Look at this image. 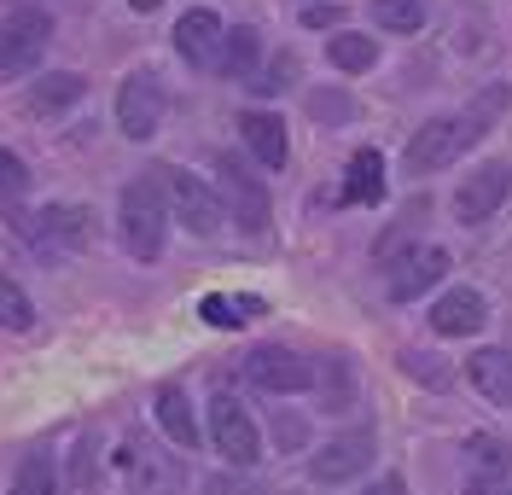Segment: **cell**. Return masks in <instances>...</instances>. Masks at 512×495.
Returning <instances> with one entry per match:
<instances>
[{"label":"cell","instance_id":"1","mask_svg":"<svg viewBox=\"0 0 512 495\" xmlns=\"http://www.w3.org/2000/svg\"><path fill=\"white\" fill-rule=\"evenodd\" d=\"M117 228H123L128 257L140 263H158L163 257V239H169V193H163V175H134L117 198Z\"/></svg>","mask_w":512,"mask_h":495},{"label":"cell","instance_id":"2","mask_svg":"<svg viewBox=\"0 0 512 495\" xmlns=\"http://www.w3.org/2000/svg\"><path fill=\"white\" fill-rule=\"evenodd\" d=\"M158 175H163V193H169V216L187 222V233H198V239H216L227 222V204L210 193V181H198L187 169H158Z\"/></svg>","mask_w":512,"mask_h":495},{"label":"cell","instance_id":"3","mask_svg":"<svg viewBox=\"0 0 512 495\" xmlns=\"http://www.w3.org/2000/svg\"><path fill=\"white\" fill-rule=\"evenodd\" d=\"M210 443H216V455H222L227 466L262 461V431H256V420L245 414L239 396H227V391L210 396Z\"/></svg>","mask_w":512,"mask_h":495},{"label":"cell","instance_id":"4","mask_svg":"<svg viewBox=\"0 0 512 495\" xmlns=\"http://www.w3.org/2000/svg\"><path fill=\"white\" fill-rule=\"evenodd\" d=\"M216 175H222V204L233 210V222H239L245 233H268V222H274V198H268V187H262V175H251V164H239L233 152L216 158Z\"/></svg>","mask_w":512,"mask_h":495},{"label":"cell","instance_id":"5","mask_svg":"<svg viewBox=\"0 0 512 495\" xmlns=\"http://www.w3.org/2000/svg\"><path fill=\"white\" fill-rule=\"evenodd\" d=\"M373 455H379L373 426L338 431V437H326L315 455H309V478H315V484H350V478H361V472L373 466Z\"/></svg>","mask_w":512,"mask_h":495},{"label":"cell","instance_id":"6","mask_svg":"<svg viewBox=\"0 0 512 495\" xmlns=\"http://www.w3.org/2000/svg\"><path fill=\"white\" fill-rule=\"evenodd\" d=\"M245 379H251L256 391H268V396H297V391H309L315 362H303V356L286 350V344H256L251 356H245Z\"/></svg>","mask_w":512,"mask_h":495},{"label":"cell","instance_id":"7","mask_svg":"<svg viewBox=\"0 0 512 495\" xmlns=\"http://www.w3.org/2000/svg\"><path fill=\"white\" fill-rule=\"evenodd\" d=\"M53 41V18L47 12H12L0 18V76H24V70L41 65Z\"/></svg>","mask_w":512,"mask_h":495},{"label":"cell","instance_id":"8","mask_svg":"<svg viewBox=\"0 0 512 495\" xmlns=\"http://www.w3.org/2000/svg\"><path fill=\"white\" fill-rule=\"evenodd\" d=\"M163 82L152 76V70H134L123 88H117V129L128 134V140H152V134L163 129Z\"/></svg>","mask_w":512,"mask_h":495},{"label":"cell","instance_id":"9","mask_svg":"<svg viewBox=\"0 0 512 495\" xmlns=\"http://www.w3.org/2000/svg\"><path fill=\"white\" fill-rule=\"evenodd\" d=\"M466 146H472V140H466V123H460V117H431V123L402 146V164H408V175H437V169H448Z\"/></svg>","mask_w":512,"mask_h":495},{"label":"cell","instance_id":"10","mask_svg":"<svg viewBox=\"0 0 512 495\" xmlns=\"http://www.w3.org/2000/svg\"><path fill=\"white\" fill-rule=\"evenodd\" d=\"M507 198H512V164L489 158V164H478L466 181H460V193H454V216H460L466 228H478V222H489Z\"/></svg>","mask_w":512,"mask_h":495},{"label":"cell","instance_id":"11","mask_svg":"<svg viewBox=\"0 0 512 495\" xmlns=\"http://www.w3.org/2000/svg\"><path fill=\"white\" fill-rule=\"evenodd\" d=\"M222 41H227V24L210 12V6H192L181 12V24H175V53L198 70H216L222 65Z\"/></svg>","mask_w":512,"mask_h":495},{"label":"cell","instance_id":"12","mask_svg":"<svg viewBox=\"0 0 512 495\" xmlns=\"http://www.w3.org/2000/svg\"><path fill=\"white\" fill-rule=\"evenodd\" d=\"M483 321H489V303H483V292H472V286H448V292L431 303V332H437V338H472V332H483Z\"/></svg>","mask_w":512,"mask_h":495},{"label":"cell","instance_id":"13","mask_svg":"<svg viewBox=\"0 0 512 495\" xmlns=\"http://www.w3.org/2000/svg\"><path fill=\"white\" fill-rule=\"evenodd\" d=\"M448 274V251L443 245H425V251H408L396 268H384V280H390V297L396 303H408V297H419V292H431L437 280Z\"/></svg>","mask_w":512,"mask_h":495},{"label":"cell","instance_id":"14","mask_svg":"<svg viewBox=\"0 0 512 495\" xmlns=\"http://www.w3.org/2000/svg\"><path fill=\"white\" fill-rule=\"evenodd\" d=\"M152 414H158V431L175 443V449H198L204 443V431H198V414H192V396L187 385H158V402H152Z\"/></svg>","mask_w":512,"mask_h":495},{"label":"cell","instance_id":"15","mask_svg":"<svg viewBox=\"0 0 512 495\" xmlns=\"http://www.w3.org/2000/svg\"><path fill=\"white\" fill-rule=\"evenodd\" d=\"M239 134H245V146H251V158L262 169H286L291 140H286V123H280L274 111H245V117H239Z\"/></svg>","mask_w":512,"mask_h":495},{"label":"cell","instance_id":"16","mask_svg":"<svg viewBox=\"0 0 512 495\" xmlns=\"http://www.w3.org/2000/svg\"><path fill=\"white\" fill-rule=\"evenodd\" d=\"M88 222H94V216H88L82 204H47V210L35 216V233H41V245H53V251H82L88 233H94Z\"/></svg>","mask_w":512,"mask_h":495},{"label":"cell","instance_id":"17","mask_svg":"<svg viewBox=\"0 0 512 495\" xmlns=\"http://www.w3.org/2000/svg\"><path fill=\"white\" fill-rule=\"evenodd\" d=\"M466 478L478 484H507L512 478V443L495 431H472L466 437Z\"/></svg>","mask_w":512,"mask_h":495},{"label":"cell","instance_id":"18","mask_svg":"<svg viewBox=\"0 0 512 495\" xmlns=\"http://www.w3.org/2000/svg\"><path fill=\"white\" fill-rule=\"evenodd\" d=\"M309 391L326 402V414H350L355 408V362L350 356H320Z\"/></svg>","mask_w":512,"mask_h":495},{"label":"cell","instance_id":"19","mask_svg":"<svg viewBox=\"0 0 512 495\" xmlns=\"http://www.w3.org/2000/svg\"><path fill=\"white\" fill-rule=\"evenodd\" d=\"M466 379H472L495 408H512V350H472V356H466Z\"/></svg>","mask_w":512,"mask_h":495},{"label":"cell","instance_id":"20","mask_svg":"<svg viewBox=\"0 0 512 495\" xmlns=\"http://www.w3.org/2000/svg\"><path fill=\"white\" fill-rule=\"evenodd\" d=\"M128 495H181V472H175V461L152 455L146 443L128 449Z\"/></svg>","mask_w":512,"mask_h":495},{"label":"cell","instance_id":"21","mask_svg":"<svg viewBox=\"0 0 512 495\" xmlns=\"http://www.w3.org/2000/svg\"><path fill=\"white\" fill-rule=\"evenodd\" d=\"M425 210H431V204L419 198V204H408V210H402V216L384 228V239L373 245V268H396L402 257H408V251H419L414 239H419V222H425Z\"/></svg>","mask_w":512,"mask_h":495},{"label":"cell","instance_id":"22","mask_svg":"<svg viewBox=\"0 0 512 495\" xmlns=\"http://www.w3.org/2000/svg\"><path fill=\"white\" fill-rule=\"evenodd\" d=\"M88 94V82L76 76V70H53V76H41V82H30V111H41V117H53V111H70L76 99Z\"/></svg>","mask_w":512,"mask_h":495},{"label":"cell","instance_id":"23","mask_svg":"<svg viewBox=\"0 0 512 495\" xmlns=\"http://www.w3.org/2000/svg\"><path fill=\"white\" fill-rule=\"evenodd\" d=\"M344 204H379L384 198V158L379 152H367V146H361V152H355L350 158V175H344Z\"/></svg>","mask_w":512,"mask_h":495},{"label":"cell","instance_id":"24","mask_svg":"<svg viewBox=\"0 0 512 495\" xmlns=\"http://www.w3.org/2000/svg\"><path fill=\"white\" fill-rule=\"evenodd\" d=\"M256 53H262V47H256V30L251 24H239V30H227V41H222V70L233 76V82L251 88L256 82Z\"/></svg>","mask_w":512,"mask_h":495},{"label":"cell","instance_id":"25","mask_svg":"<svg viewBox=\"0 0 512 495\" xmlns=\"http://www.w3.org/2000/svg\"><path fill=\"white\" fill-rule=\"evenodd\" d=\"M256 309H262L256 297H227V292H210V297H204V303H198V315H204L210 327H222V332L245 327V321H251Z\"/></svg>","mask_w":512,"mask_h":495},{"label":"cell","instance_id":"26","mask_svg":"<svg viewBox=\"0 0 512 495\" xmlns=\"http://www.w3.org/2000/svg\"><path fill=\"white\" fill-rule=\"evenodd\" d=\"M326 59H332V65L338 70H373V59H379V47H373V35H332V41H326Z\"/></svg>","mask_w":512,"mask_h":495},{"label":"cell","instance_id":"27","mask_svg":"<svg viewBox=\"0 0 512 495\" xmlns=\"http://www.w3.org/2000/svg\"><path fill=\"white\" fill-rule=\"evenodd\" d=\"M0 327H6V332H30L35 327L30 292H24L18 280H6V274H0Z\"/></svg>","mask_w":512,"mask_h":495},{"label":"cell","instance_id":"28","mask_svg":"<svg viewBox=\"0 0 512 495\" xmlns=\"http://www.w3.org/2000/svg\"><path fill=\"white\" fill-rule=\"evenodd\" d=\"M373 24L390 35H414L425 24V6L419 0H373Z\"/></svg>","mask_w":512,"mask_h":495},{"label":"cell","instance_id":"29","mask_svg":"<svg viewBox=\"0 0 512 495\" xmlns=\"http://www.w3.org/2000/svg\"><path fill=\"white\" fill-rule=\"evenodd\" d=\"M12 495H59V466L47 461V455H30V461L18 466Z\"/></svg>","mask_w":512,"mask_h":495},{"label":"cell","instance_id":"30","mask_svg":"<svg viewBox=\"0 0 512 495\" xmlns=\"http://www.w3.org/2000/svg\"><path fill=\"white\" fill-rule=\"evenodd\" d=\"M355 105L350 94H338V88H320V94H309V117H320V123H344Z\"/></svg>","mask_w":512,"mask_h":495},{"label":"cell","instance_id":"31","mask_svg":"<svg viewBox=\"0 0 512 495\" xmlns=\"http://www.w3.org/2000/svg\"><path fill=\"white\" fill-rule=\"evenodd\" d=\"M94 478H99L94 437H82V443H76V455H70V484H76V490H94Z\"/></svg>","mask_w":512,"mask_h":495},{"label":"cell","instance_id":"32","mask_svg":"<svg viewBox=\"0 0 512 495\" xmlns=\"http://www.w3.org/2000/svg\"><path fill=\"white\" fill-rule=\"evenodd\" d=\"M204 495H256V484L245 478V466H233V472H210Z\"/></svg>","mask_w":512,"mask_h":495},{"label":"cell","instance_id":"33","mask_svg":"<svg viewBox=\"0 0 512 495\" xmlns=\"http://www.w3.org/2000/svg\"><path fill=\"white\" fill-rule=\"evenodd\" d=\"M291 76H297V59H291V53H280V59H274V65H268V70L251 82V88H256V94H280Z\"/></svg>","mask_w":512,"mask_h":495},{"label":"cell","instance_id":"34","mask_svg":"<svg viewBox=\"0 0 512 495\" xmlns=\"http://www.w3.org/2000/svg\"><path fill=\"white\" fill-rule=\"evenodd\" d=\"M24 187H30V169H24V158L0 146V193H24Z\"/></svg>","mask_w":512,"mask_h":495},{"label":"cell","instance_id":"35","mask_svg":"<svg viewBox=\"0 0 512 495\" xmlns=\"http://www.w3.org/2000/svg\"><path fill=\"white\" fill-rule=\"evenodd\" d=\"M274 443H280V449H303V443H309V426H303L297 414H274Z\"/></svg>","mask_w":512,"mask_h":495},{"label":"cell","instance_id":"36","mask_svg":"<svg viewBox=\"0 0 512 495\" xmlns=\"http://www.w3.org/2000/svg\"><path fill=\"white\" fill-rule=\"evenodd\" d=\"M303 24H309V30H326V24H344V6H338V0H315V6H303Z\"/></svg>","mask_w":512,"mask_h":495},{"label":"cell","instance_id":"37","mask_svg":"<svg viewBox=\"0 0 512 495\" xmlns=\"http://www.w3.org/2000/svg\"><path fill=\"white\" fill-rule=\"evenodd\" d=\"M402 367H408L414 379H425V385H443V367H437V356H414V350H408V356H402Z\"/></svg>","mask_w":512,"mask_h":495},{"label":"cell","instance_id":"38","mask_svg":"<svg viewBox=\"0 0 512 495\" xmlns=\"http://www.w3.org/2000/svg\"><path fill=\"white\" fill-rule=\"evenodd\" d=\"M361 495H408V484H402V472H384L373 490H361Z\"/></svg>","mask_w":512,"mask_h":495},{"label":"cell","instance_id":"39","mask_svg":"<svg viewBox=\"0 0 512 495\" xmlns=\"http://www.w3.org/2000/svg\"><path fill=\"white\" fill-rule=\"evenodd\" d=\"M128 6H134V12H158L163 0H128Z\"/></svg>","mask_w":512,"mask_h":495}]
</instances>
